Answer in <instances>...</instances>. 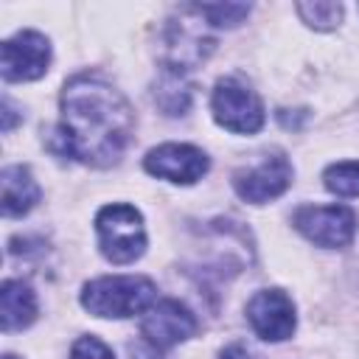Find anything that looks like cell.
Wrapping results in <instances>:
<instances>
[{"mask_svg": "<svg viewBox=\"0 0 359 359\" xmlns=\"http://www.w3.org/2000/svg\"><path fill=\"white\" fill-rule=\"evenodd\" d=\"M219 359H258L247 345H241V342H233V345H227L222 353H219Z\"/></svg>", "mask_w": 359, "mask_h": 359, "instance_id": "cell-19", "label": "cell"}, {"mask_svg": "<svg viewBox=\"0 0 359 359\" xmlns=\"http://www.w3.org/2000/svg\"><path fill=\"white\" fill-rule=\"evenodd\" d=\"M95 230H98L101 252L112 264H132L146 250L143 216L132 205L115 202V205L101 208L95 216Z\"/></svg>", "mask_w": 359, "mask_h": 359, "instance_id": "cell-3", "label": "cell"}, {"mask_svg": "<svg viewBox=\"0 0 359 359\" xmlns=\"http://www.w3.org/2000/svg\"><path fill=\"white\" fill-rule=\"evenodd\" d=\"M292 185V165L283 154H266L258 165L238 168L233 174V188L244 202L264 205L280 196Z\"/></svg>", "mask_w": 359, "mask_h": 359, "instance_id": "cell-10", "label": "cell"}, {"mask_svg": "<svg viewBox=\"0 0 359 359\" xmlns=\"http://www.w3.org/2000/svg\"><path fill=\"white\" fill-rule=\"evenodd\" d=\"M70 359H115L98 337H79L70 348Z\"/></svg>", "mask_w": 359, "mask_h": 359, "instance_id": "cell-18", "label": "cell"}, {"mask_svg": "<svg viewBox=\"0 0 359 359\" xmlns=\"http://www.w3.org/2000/svg\"><path fill=\"white\" fill-rule=\"evenodd\" d=\"M36 320V294L25 280H3L0 286V325L6 334L22 331Z\"/></svg>", "mask_w": 359, "mask_h": 359, "instance_id": "cell-12", "label": "cell"}, {"mask_svg": "<svg viewBox=\"0 0 359 359\" xmlns=\"http://www.w3.org/2000/svg\"><path fill=\"white\" fill-rule=\"evenodd\" d=\"M50 65V42L39 31H20L3 42L0 73L6 81H34Z\"/></svg>", "mask_w": 359, "mask_h": 359, "instance_id": "cell-7", "label": "cell"}, {"mask_svg": "<svg viewBox=\"0 0 359 359\" xmlns=\"http://www.w3.org/2000/svg\"><path fill=\"white\" fill-rule=\"evenodd\" d=\"M208 165H210L208 154L191 143H163L143 157V168L151 177L180 182V185L196 182L208 171Z\"/></svg>", "mask_w": 359, "mask_h": 359, "instance_id": "cell-11", "label": "cell"}, {"mask_svg": "<svg viewBox=\"0 0 359 359\" xmlns=\"http://www.w3.org/2000/svg\"><path fill=\"white\" fill-rule=\"evenodd\" d=\"M294 227L317 247L339 250L356 236V213L345 205H306L294 213Z\"/></svg>", "mask_w": 359, "mask_h": 359, "instance_id": "cell-6", "label": "cell"}, {"mask_svg": "<svg viewBox=\"0 0 359 359\" xmlns=\"http://www.w3.org/2000/svg\"><path fill=\"white\" fill-rule=\"evenodd\" d=\"M194 331H196V317L191 314L185 303L171 300V297L151 303L140 320V334L157 351H168L185 342L188 337H194Z\"/></svg>", "mask_w": 359, "mask_h": 359, "instance_id": "cell-8", "label": "cell"}, {"mask_svg": "<svg viewBox=\"0 0 359 359\" xmlns=\"http://www.w3.org/2000/svg\"><path fill=\"white\" fill-rule=\"evenodd\" d=\"M154 101L160 109H165V115H182L191 104V84H185L180 73H168L160 79L154 90Z\"/></svg>", "mask_w": 359, "mask_h": 359, "instance_id": "cell-14", "label": "cell"}, {"mask_svg": "<svg viewBox=\"0 0 359 359\" xmlns=\"http://www.w3.org/2000/svg\"><path fill=\"white\" fill-rule=\"evenodd\" d=\"M154 283L140 275H107L81 289V306L95 317H135L154 303Z\"/></svg>", "mask_w": 359, "mask_h": 359, "instance_id": "cell-2", "label": "cell"}, {"mask_svg": "<svg viewBox=\"0 0 359 359\" xmlns=\"http://www.w3.org/2000/svg\"><path fill=\"white\" fill-rule=\"evenodd\" d=\"M294 11L300 14V20L317 31H331L339 25L342 20V3H331V0H309V3H297Z\"/></svg>", "mask_w": 359, "mask_h": 359, "instance_id": "cell-15", "label": "cell"}, {"mask_svg": "<svg viewBox=\"0 0 359 359\" xmlns=\"http://www.w3.org/2000/svg\"><path fill=\"white\" fill-rule=\"evenodd\" d=\"M135 129L129 101L98 76H73L62 90L56 149L87 165L107 168L121 160Z\"/></svg>", "mask_w": 359, "mask_h": 359, "instance_id": "cell-1", "label": "cell"}, {"mask_svg": "<svg viewBox=\"0 0 359 359\" xmlns=\"http://www.w3.org/2000/svg\"><path fill=\"white\" fill-rule=\"evenodd\" d=\"M194 20H171L163 36V62L168 65V73H185L194 70L208 59L213 50V36L205 31L208 22L196 14L194 6H188Z\"/></svg>", "mask_w": 359, "mask_h": 359, "instance_id": "cell-5", "label": "cell"}, {"mask_svg": "<svg viewBox=\"0 0 359 359\" xmlns=\"http://www.w3.org/2000/svg\"><path fill=\"white\" fill-rule=\"evenodd\" d=\"M0 188H3V216H22L39 202V185L31 177L25 165H6L0 174Z\"/></svg>", "mask_w": 359, "mask_h": 359, "instance_id": "cell-13", "label": "cell"}, {"mask_svg": "<svg viewBox=\"0 0 359 359\" xmlns=\"http://www.w3.org/2000/svg\"><path fill=\"white\" fill-rule=\"evenodd\" d=\"M247 320L252 331L266 342H283L294 334L297 317L294 303L283 289H264L255 292L247 303Z\"/></svg>", "mask_w": 359, "mask_h": 359, "instance_id": "cell-9", "label": "cell"}, {"mask_svg": "<svg viewBox=\"0 0 359 359\" xmlns=\"http://www.w3.org/2000/svg\"><path fill=\"white\" fill-rule=\"evenodd\" d=\"M213 118L219 126L238 132V135H255L264 126V104L255 95L252 87H247L241 79L227 76L219 79L210 95Z\"/></svg>", "mask_w": 359, "mask_h": 359, "instance_id": "cell-4", "label": "cell"}, {"mask_svg": "<svg viewBox=\"0 0 359 359\" xmlns=\"http://www.w3.org/2000/svg\"><path fill=\"white\" fill-rule=\"evenodd\" d=\"M3 359H17V356H11V353H6V356H3Z\"/></svg>", "mask_w": 359, "mask_h": 359, "instance_id": "cell-20", "label": "cell"}, {"mask_svg": "<svg viewBox=\"0 0 359 359\" xmlns=\"http://www.w3.org/2000/svg\"><path fill=\"white\" fill-rule=\"evenodd\" d=\"M194 8L208 25H219V28H236L250 14L247 3H205V6H194Z\"/></svg>", "mask_w": 359, "mask_h": 359, "instance_id": "cell-17", "label": "cell"}, {"mask_svg": "<svg viewBox=\"0 0 359 359\" xmlns=\"http://www.w3.org/2000/svg\"><path fill=\"white\" fill-rule=\"evenodd\" d=\"M323 185L337 196H359V163H334L323 171Z\"/></svg>", "mask_w": 359, "mask_h": 359, "instance_id": "cell-16", "label": "cell"}]
</instances>
